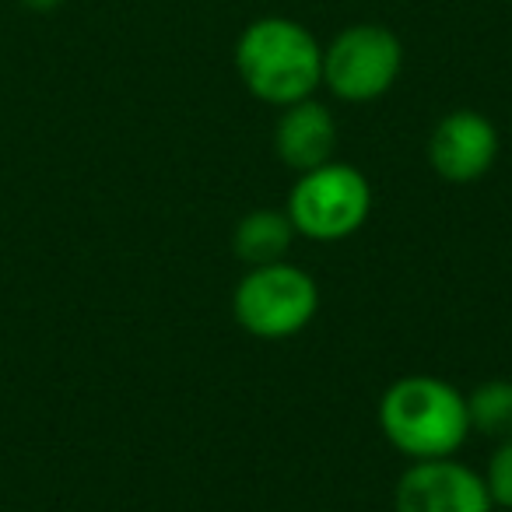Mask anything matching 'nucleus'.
<instances>
[{
	"label": "nucleus",
	"mask_w": 512,
	"mask_h": 512,
	"mask_svg": "<svg viewBox=\"0 0 512 512\" xmlns=\"http://www.w3.org/2000/svg\"><path fill=\"white\" fill-rule=\"evenodd\" d=\"M232 64L256 102L278 109L313 99L323 88V43L285 15L253 18L235 39Z\"/></svg>",
	"instance_id": "f257e3e1"
},
{
	"label": "nucleus",
	"mask_w": 512,
	"mask_h": 512,
	"mask_svg": "<svg viewBox=\"0 0 512 512\" xmlns=\"http://www.w3.org/2000/svg\"><path fill=\"white\" fill-rule=\"evenodd\" d=\"M379 428L397 453L442 460L467 442V397L439 376H400L379 400Z\"/></svg>",
	"instance_id": "f03ea898"
},
{
	"label": "nucleus",
	"mask_w": 512,
	"mask_h": 512,
	"mask_svg": "<svg viewBox=\"0 0 512 512\" xmlns=\"http://www.w3.org/2000/svg\"><path fill=\"white\" fill-rule=\"evenodd\" d=\"M232 313L246 334L260 341L295 337L320 313V285L309 271L295 264L246 267L232 292Z\"/></svg>",
	"instance_id": "7ed1b4c3"
},
{
	"label": "nucleus",
	"mask_w": 512,
	"mask_h": 512,
	"mask_svg": "<svg viewBox=\"0 0 512 512\" xmlns=\"http://www.w3.org/2000/svg\"><path fill=\"white\" fill-rule=\"evenodd\" d=\"M285 214L295 232L313 242H344L369 221L372 186L362 169L348 162H327L299 179L288 190Z\"/></svg>",
	"instance_id": "20e7f679"
},
{
	"label": "nucleus",
	"mask_w": 512,
	"mask_h": 512,
	"mask_svg": "<svg viewBox=\"0 0 512 512\" xmlns=\"http://www.w3.org/2000/svg\"><path fill=\"white\" fill-rule=\"evenodd\" d=\"M404 71V43L393 29L358 22L323 46V88L348 106L376 102Z\"/></svg>",
	"instance_id": "39448f33"
},
{
	"label": "nucleus",
	"mask_w": 512,
	"mask_h": 512,
	"mask_svg": "<svg viewBox=\"0 0 512 512\" xmlns=\"http://www.w3.org/2000/svg\"><path fill=\"white\" fill-rule=\"evenodd\" d=\"M488 488L477 470L467 463L414 460L393 488V512H491Z\"/></svg>",
	"instance_id": "423d86ee"
},
{
	"label": "nucleus",
	"mask_w": 512,
	"mask_h": 512,
	"mask_svg": "<svg viewBox=\"0 0 512 512\" xmlns=\"http://www.w3.org/2000/svg\"><path fill=\"white\" fill-rule=\"evenodd\" d=\"M498 130L477 109H453L432 127L428 137V165L442 183L467 186L484 179L498 162Z\"/></svg>",
	"instance_id": "0eeeda50"
},
{
	"label": "nucleus",
	"mask_w": 512,
	"mask_h": 512,
	"mask_svg": "<svg viewBox=\"0 0 512 512\" xmlns=\"http://www.w3.org/2000/svg\"><path fill=\"white\" fill-rule=\"evenodd\" d=\"M274 151L295 172H309L316 165L334 162L337 120L320 99H302L281 109L274 127Z\"/></svg>",
	"instance_id": "6e6552de"
},
{
	"label": "nucleus",
	"mask_w": 512,
	"mask_h": 512,
	"mask_svg": "<svg viewBox=\"0 0 512 512\" xmlns=\"http://www.w3.org/2000/svg\"><path fill=\"white\" fill-rule=\"evenodd\" d=\"M295 225L285 211H271V207H260V211H249L246 218H239L232 232V253L239 256L246 267H264L285 260L288 249L295 242Z\"/></svg>",
	"instance_id": "1a4fd4ad"
},
{
	"label": "nucleus",
	"mask_w": 512,
	"mask_h": 512,
	"mask_svg": "<svg viewBox=\"0 0 512 512\" xmlns=\"http://www.w3.org/2000/svg\"><path fill=\"white\" fill-rule=\"evenodd\" d=\"M470 432L484 439H509L512 435V383L509 379H488L467 397Z\"/></svg>",
	"instance_id": "9d476101"
},
{
	"label": "nucleus",
	"mask_w": 512,
	"mask_h": 512,
	"mask_svg": "<svg viewBox=\"0 0 512 512\" xmlns=\"http://www.w3.org/2000/svg\"><path fill=\"white\" fill-rule=\"evenodd\" d=\"M481 477H484V488H488L491 505L512 509V435L495 442V453L488 456V467H484Z\"/></svg>",
	"instance_id": "9b49d317"
},
{
	"label": "nucleus",
	"mask_w": 512,
	"mask_h": 512,
	"mask_svg": "<svg viewBox=\"0 0 512 512\" xmlns=\"http://www.w3.org/2000/svg\"><path fill=\"white\" fill-rule=\"evenodd\" d=\"M22 8H29V11H39V15H46V11H57L64 0H18Z\"/></svg>",
	"instance_id": "f8f14e48"
}]
</instances>
